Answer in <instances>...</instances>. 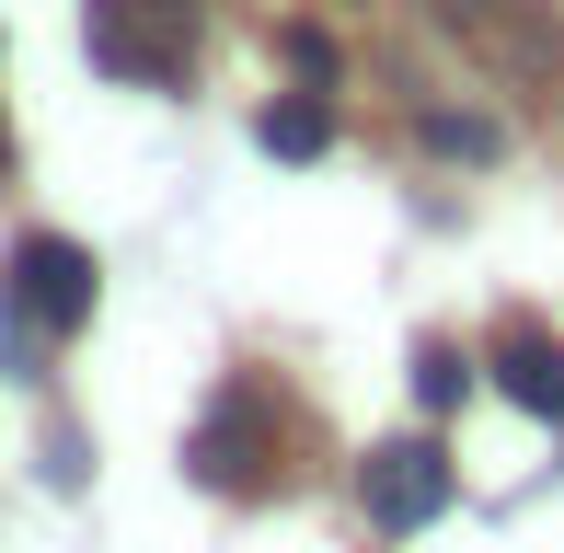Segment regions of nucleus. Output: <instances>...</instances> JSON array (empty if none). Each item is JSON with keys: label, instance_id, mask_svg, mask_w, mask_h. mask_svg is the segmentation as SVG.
<instances>
[{"label": "nucleus", "instance_id": "nucleus-1", "mask_svg": "<svg viewBox=\"0 0 564 553\" xmlns=\"http://www.w3.org/2000/svg\"><path fill=\"white\" fill-rule=\"evenodd\" d=\"M82 323H93V254L69 231H23L12 265H0V335H12V358L82 335Z\"/></svg>", "mask_w": 564, "mask_h": 553}, {"label": "nucleus", "instance_id": "nucleus-2", "mask_svg": "<svg viewBox=\"0 0 564 553\" xmlns=\"http://www.w3.org/2000/svg\"><path fill=\"white\" fill-rule=\"evenodd\" d=\"M82 46L116 82H185L196 58V0H82Z\"/></svg>", "mask_w": 564, "mask_h": 553}, {"label": "nucleus", "instance_id": "nucleus-3", "mask_svg": "<svg viewBox=\"0 0 564 553\" xmlns=\"http://www.w3.org/2000/svg\"><path fill=\"white\" fill-rule=\"evenodd\" d=\"M185 473H196L208 496H265V485H276V415H265V392L230 381L219 404H208V426L185 438Z\"/></svg>", "mask_w": 564, "mask_h": 553}, {"label": "nucleus", "instance_id": "nucleus-4", "mask_svg": "<svg viewBox=\"0 0 564 553\" xmlns=\"http://www.w3.org/2000/svg\"><path fill=\"white\" fill-rule=\"evenodd\" d=\"M449 496H460V473H449L438 438H380L369 462H357V508H369L380 531H426Z\"/></svg>", "mask_w": 564, "mask_h": 553}, {"label": "nucleus", "instance_id": "nucleus-5", "mask_svg": "<svg viewBox=\"0 0 564 553\" xmlns=\"http://www.w3.org/2000/svg\"><path fill=\"white\" fill-rule=\"evenodd\" d=\"M484 369H496V392H507V404H530V415H564V335H542V323H507Z\"/></svg>", "mask_w": 564, "mask_h": 553}, {"label": "nucleus", "instance_id": "nucleus-6", "mask_svg": "<svg viewBox=\"0 0 564 553\" xmlns=\"http://www.w3.org/2000/svg\"><path fill=\"white\" fill-rule=\"evenodd\" d=\"M253 139H265L276 162H323V139H335V116H323L312 93H289V105H265V116H253Z\"/></svg>", "mask_w": 564, "mask_h": 553}, {"label": "nucleus", "instance_id": "nucleus-7", "mask_svg": "<svg viewBox=\"0 0 564 553\" xmlns=\"http://www.w3.org/2000/svg\"><path fill=\"white\" fill-rule=\"evenodd\" d=\"M473 369H484V358H460L449 335H426V346H415V404H426V415H449L460 392H473Z\"/></svg>", "mask_w": 564, "mask_h": 553}, {"label": "nucleus", "instance_id": "nucleus-8", "mask_svg": "<svg viewBox=\"0 0 564 553\" xmlns=\"http://www.w3.org/2000/svg\"><path fill=\"white\" fill-rule=\"evenodd\" d=\"M426 150H460V162H496V128H484V116H426Z\"/></svg>", "mask_w": 564, "mask_h": 553}, {"label": "nucleus", "instance_id": "nucleus-9", "mask_svg": "<svg viewBox=\"0 0 564 553\" xmlns=\"http://www.w3.org/2000/svg\"><path fill=\"white\" fill-rule=\"evenodd\" d=\"M449 12H484V0H449Z\"/></svg>", "mask_w": 564, "mask_h": 553}]
</instances>
